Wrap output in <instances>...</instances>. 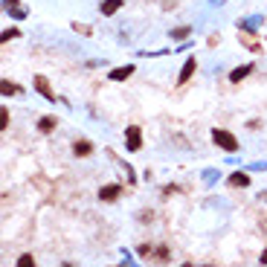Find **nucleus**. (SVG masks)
Returning <instances> with one entry per match:
<instances>
[{
	"label": "nucleus",
	"mask_w": 267,
	"mask_h": 267,
	"mask_svg": "<svg viewBox=\"0 0 267 267\" xmlns=\"http://www.w3.org/2000/svg\"><path fill=\"white\" fill-rule=\"evenodd\" d=\"M250 70H253V64H244V67H235V70L230 73V81H232V84H238V81L244 79V76H250Z\"/></svg>",
	"instance_id": "nucleus-8"
},
{
	"label": "nucleus",
	"mask_w": 267,
	"mask_h": 267,
	"mask_svg": "<svg viewBox=\"0 0 267 267\" xmlns=\"http://www.w3.org/2000/svg\"><path fill=\"white\" fill-rule=\"evenodd\" d=\"M122 3H125V0H105V3H102V9H99V12H102L105 18H110V15H116V12L122 9Z\"/></svg>",
	"instance_id": "nucleus-7"
},
{
	"label": "nucleus",
	"mask_w": 267,
	"mask_h": 267,
	"mask_svg": "<svg viewBox=\"0 0 267 267\" xmlns=\"http://www.w3.org/2000/svg\"><path fill=\"white\" fill-rule=\"evenodd\" d=\"M212 140H215V145H221L224 151H230V154H235L241 148L238 140H235V134L227 131V128H215V131H212Z\"/></svg>",
	"instance_id": "nucleus-1"
},
{
	"label": "nucleus",
	"mask_w": 267,
	"mask_h": 267,
	"mask_svg": "<svg viewBox=\"0 0 267 267\" xmlns=\"http://www.w3.org/2000/svg\"><path fill=\"white\" fill-rule=\"evenodd\" d=\"M0 84H3V87H0V90H3L6 96H9V93H20V87H18V84H15V81H9V79H3V81H0Z\"/></svg>",
	"instance_id": "nucleus-12"
},
{
	"label": "nucleus",
	"mask_w": 267,
	"mask_h": 267,
	"mask_svg": "<svg viewBox=\"0 0 267 267\" xmlns=\"http://www.w3.org/2000/svg\"><path fill=\"white\" fill-rule=\"evenodd\" d=\"M154 256L160 258V261H166V258H169V247H157L154 250Z\"/></svg>",
	"instance_id": "nucleus-15"
},
{
	"label": "nucleus",
	"mask_w": 267,
	"mask_h": 267,
	"mask_svg": "<svg viewBox=\"0 0 267 267\" xmlns=\"http://www.w3.org/2000/svg\"><path fill=\"white\" fill-rule=\"evenodd\" d=\"M195 58H186V64H183V70H180V76H177V84H186L189 79H192V73H195Z\"/></svg>",
	"instance_id": "nucleus-6"
},
{
	"label": "nucleus",
	"mask_w": 267,
	"mask_h": 267,
	"mask_svg": "<svg viewBox=\"0 0 267 267\" xmlns=\"http://www.w3.org/2000/svg\"><path fill=\"white\" fill-rule=\"evenodd\" d=\"M134 73V64H128V67H116V70H110V79L114 81H122V79H128Z\"/></svg>",
	"instance_id": "nucleus-9"
},
{
	"label": "nucleus",
	"mask_w": 267,
	"mask_h": 267,
	"mask_svg": "<svg viewBox=\"0 0 267 267\" xmlns=\"http://www.w3.org/2000/svg\"><path fill=\"white\" fill-rule=\"evenodd\" d=\"M18 264H20V267H29V264H35V258H32V256H20Z\"/></svg>",
	"instance_id": "nucleus-16"
},
{
	"label": "nucleus",
	"mask_w": 267,
	"mask_h": 267,
	"mask_svg": "<svg viewBox=\"0 0 267 267\" xmlns=\"http://www.w3.org/2000/svg\"><path fill=\"white\" fill-rule=\"evenodd\" d=\"M73 154H76V157H90V154H93V143L76 140V143H73Z\"/></svg>",
	"instance_id": "nucleus-5"
},
{
	"label": "nucleus",
	"mask_w": 267,
	"mask_h": 267,
	"mask_svg": "<svg viewBox=\"0 0 267 267\" xmlns=\"http://www.w3.org/2000/svg\"><path fill=\"white\" fill-rule=\"evenodd\" d=\"M125 143H128V151H140V148H143V134H140L137 125L125 128Z\"/></svg>",
	"instance_id": "nucleus-2"
},
{
	"label": "nucleus",
	"mask_w": 267,
	"mask_h": 267,
	"mask_svg": "<svg viewBox=\"0 0 267 267\" xmlns=\"http://www.w3.org/2000/svg\"><path fill=\"white\" fill-rule=\"evenodd\" d=\"M12 38H18V29H6L3 32V41H12Z\"/></svg>",
	"instance_id": "nucleus-17"
},
{
	"label": "nucleus",
	"mask_w": 267,
	"mask_h": 267,
	"mask_svg": "<svg viewBox=\"0 0 267 267\" xmlns=\"http://www.w3.org/2000/svg\"><path fill=\"white\" fill-rule=\"evenodd\" d=\"M189 32H192V29L189 27H180V29H171V38H174V41H183V38L189 35Z\"/></svg>",
	"instance_id": "nucleus-13"
},
{
	"label": "nucleus",
	"mask_w": 267,
	"mask_h": 267,
	"mask_svg": "<svg viewBox=\"0 0 267 267\" xmlns=\"http://www.w3.org/2000/svg\"><path fill=\"white\" fill-rule=\"evenodd\" d=\"M35 90L41 93L44 99H50V102H55V93L50 90V81L44 79V76H35Z\"/></svg>",
	"instance_id": "nucleus-4"
},
{
	"label": "nucleus",
	"mask_w": 267,
	"mask_h": 267,
	"mask_svg": "<svg viewBox=\"0 0 267 267\" xmlns=\"http://www.w3.org/2000/svg\"><path fill=\"white\" fill-rule=\"evenodd\" d=\"M3 3H6V9H9V6H15V3H18V0H3Z\"/></svg>",
	"instance_id": "nucleus-19"
},
{
	"label": "nucleus",
	"mask_w": 267,
	"mask_h": 267,
	"mask_svg": "<svg viewBox=\"0 0 267 267\" xmlns=\"http://www.w3.org/2000/svg\"><path fill=\"white\" fill-rule=\"evenodd\" d=\"M0 128H3V131H6V128H9V110H6V107H3V110H0Z\"/></svg>",
	"instance_id": "nucleus-14"
},
{
	"label": "nucleus",
	"mask_w": 267,
	"mask_h": 267,
	"mask_svg": "<svg viewBox=\"0 0 267 267\" xmlns=\"http://www.w3.org/2000/svg\"><path fill=\"white\" fill-rule=\"evenodd\" d=\"M53 128H55V116H41V119H38V131L50 134Z\"/></svg>",
	"instance_id": "nucleus-11"
},
{
	"label": "nucleus",
	"mask_w": 267,
	"mask_h": 267,
	"mask_svg": "<svg viewBox=\"0 0 267 267\" xmlns=\"http://www.w3.org/2000/svg\"><path fill=\"white\" fill-rule=\"evenodd\" d=\"M119 195H122V186H119V183H110V186H102V189H99V201H105V204L116 201Z\"/></svg>",
	"instance_id": "nucleus-3"
},
{
	"label": "nucleus",
	"mask_w": 267,
	"mask_h": 267,
	"mask_svg": "<svg viewBox=\"0 0 267 267\" xmlns=\"http://www.w3.org/2000/svg\"><path fill=\"white\" fill-rule=\"evenodd\" d=\"M261 264H267V250H264V253H261Z\"/></svg>",
	"instance_id": "nucleus-20"
},
{
	"label": "nucleus",
	"mask_w": 267,
	"mask_h": 267,
	"mask_svg": "<svg viewBox=\"0 0 267 267\" xmlns=\"http://www.w3.org/2000/svg\"><path fill=\"white\" fill-rule=\"evenodd\" d=\"M73 29H76V32H81V35H90V27H79V24H76Z\"/></svg>",
	"instance_id": "nucleus-18"
},
{
	"label": "nucleus",
	"mask_w": 267,
	"mask_h": 267,
	"mask_svg": "<svg viewBox=\"0 0 267 267\" xmlns=\"http://www.w3.org/2000/svg\"><path fill=\"white\" fill-rule=\"evenodd\" d=\"M230 186H250V177L244 171H232L230 174Z\"/></svg>",
	"instance_id": "nucleus-10"
}]
</instances>
